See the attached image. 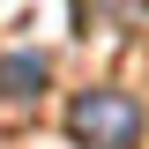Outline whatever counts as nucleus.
<instances>
[{"mask_svg": "<svg viewBox=\"0 0 149 149\" xmlns=\"http://www.w3.org/2000/svg\"><path fill=\"white\" fill-rule=\"evenodd\" d=\"M67 127H74V142H90V149H134L142 142V104L127 90H82L67 104Z\"/></svg>", "mask_w": 149, "mask_h": 149, "instance_id": "nucleus-1", "label": "nucleus"}, {"mask_svg": "<svg viewBox=\"0 0 149 149\" xmlns=\"http://www.w3.org/2000/svg\"><path fill=\"white\" fill-rule=\"evenodd\" d=\"M37 82H45V60H37V52L0 60V104H22V97L37 104Z\"/></svg>", "mask_w": 149, "mask_h": 149, "instance_id": "nucleus-2", "label": "nucleus"}, {"mask_svg": "<svg viewBox=\"0 0 149 149\" xmlns=\"http://www.w3.org/2000/svg\"><path fill=\"white\" fill-rule=\"evenodd\" d=\"M142 8H149V0H82V15H90V22H134Z\"/></svg>", "mask_w": 149, "mask_h": 149, "instance_id": "nucleus-3", "label": "nucleus"}]
</instances>
